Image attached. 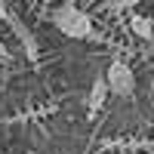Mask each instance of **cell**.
<instances>
[{
  "label": "cell",
  "instance_id": "cell-1",
  "mask_svg": "<svg viewBox=\"0 0 154 154\" xmlns=\"http://www.w3.org/2000/svg\"><path fill=\"white\" fill-rule=\"evenodd\" d=\"M53 25L65 37H71V40H86V37H93V19H89L77 3L56 6L53 9Z\"/></svg>",
  "mask_w": 154,
  "mask_h": 154
},
{
  "label": "cell",
  "instance_id": "cell-2",
  "mask_svg": "<svg viewBox=\"0 0 154 154\" xmlns=\"http://www.w3.org/2000/svg\"><path fill=\"white\" fill-rule=\"evenodd\" d=\"M105 80H108V89H111L114 96H120V99H133V93H136V74H133V68L126 65V62L114 59L111 65H108Z\"/></svg>",
  "mask_w": 154,
  "mask_h": 154
},
{
  "label": "cell",
  "instance_id": "cell-3",
  "mask_svg": "<svg viewBox=\"0 0 154 154\" xmlns=\"http://www.w3.org/2000/svg\"><path fill=\"white\" fill-rule=\"evenodd\" d=\"M9 28H12V34H16L19 37V43H22V49H25V56H28L31 62H37V56H40V49H37V37L28 31V28H25V25H22V19H16V16H12V12H9Z\"/></svg>",
  "mask_w": 154,
  "mask_h": 154
},
{
  "label": "cell",
  "instance_id": "cell-4",
  "mask_svg": "<svg viewBox=\"0 0 154 154\" xmlns=\"http://www.w3.org/2000/svg\"><path fill=\"white\" fill-rule=\"evenodd\" d=\"M108 93H111V89H108V80H105V77H96V80H93V89H89V102H86V105H89V114H99V111H102Z\"/></svg>",
  "mask_w": 154,
  "mask_h": 154
},
{
  "label": "cell",
  "instance_id": "cell-5",
  "mask_svg": "<svg viewBox=\"0 0 154 154\" xmlns=\"http://www.w3.org/2000/svg\"><path fill=\"white\" fill-rule=\"evenodd\" d=\"M130 28L136 37H142V40H154V22L145 19V16H133L130 19Z\"/></svg>",
  "mask_w": 154,
  "mask_h": 154
},
{
  "label": "cell",
  "instance_id": "cell-6",
  "mask_svg": "<svg viewBox=\"0 0 154 154\" xmlns=\"http://www.w3.org/2000/svg\"><path fill=\"white\" fill-rule=\"evenodd\" d=\"M139 3V0H108V6L114 9V12H123V9H133Z\"/></svg>",
  "mask_w": 154,
  "mask_h": 154
},
{
  "label": "cell",
  "instance_id": "cell-7",
  "mask_svg": "<svg viewBox=\"0 0 154 154\" xmlns=\"http://www.w3.org/2000/svg\"><path fill=\"white\" fill-rule=\"evenodd\" d=\"M9 19V6H6V0H0V22H6Z\"/></svg>",
  "mask_w": 154,
  "mask_h": 154
},
{
  "label": "cell",
  "instance_id": "cell-8",
  "mask_svg": "<svg viewBox=\"0 0 154 154\" xmlns=\"http://www.w3.org/2000/svg\"><path fill=\"white\" fill-rule=\"evenodd\" d=\"M9 59H12V56H9V49H6L3 43H0V62H3V65H6V62H9Z\"/></svg>",
  "mask_w": 154,
  "mask_h": 154
},
{
  "label": "cell",
  "instance_id": "cell-9",
  "mask_svg": "<svg viewBox=\"0 0 154 154\" xmlns=\"http://www.w3.org/2000/svg\"><path fill=\"white\" fill-rule=\"evenodd\" d=\"M68 3H74V0H68Z\"/></svg>",
  "mask_w": 154,
  "mask_h": 154
}]
</instances>
